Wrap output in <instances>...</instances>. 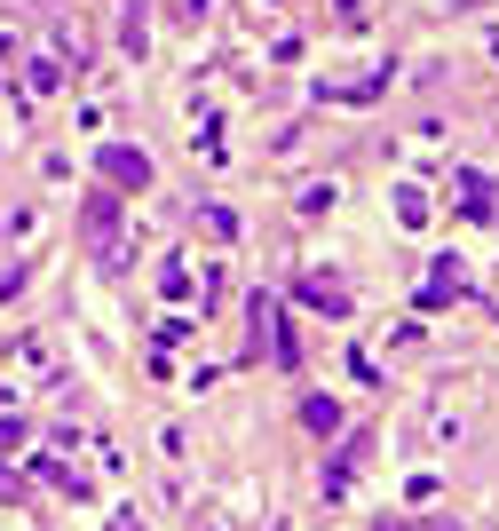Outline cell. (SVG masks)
Wrapping results in <instances>:
<instances>
[{
    "label": "cell",
    "mask_w": 499,
    "mask_h": 531,
    "mask_svg": "<svg viewBox=\"0 0 499 531\" xmlns=\"http://www.w3.org/2000/svg\"><path fill=\"white\" fill-rule=\"evenodd\" d=\"M301 421L317 428V436H333V428H341V405H333V397H301Z\"/></svg>",
    "instance_id": "2"
},
{
    "label": "cell",
    "mask_w": 499,
    "mask_h": 531,
    "mask_svg": "<svg viewBox=\"0 0 499 531\" xmlns=\"http://www.w3.org/2000/svg\"><path fill=\"white\" fill-rule=\"evenodd\" d=\"M103 175H111V183H119V191H143V183H151V159H143V151H127V143H119V151H103Z\"/></svg>",
    "instance_id": "1"
}]
</instances>
